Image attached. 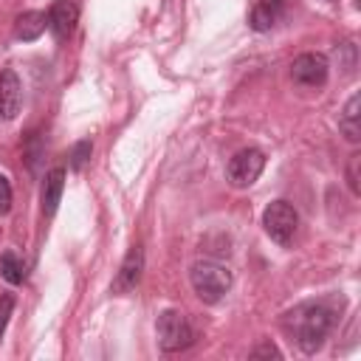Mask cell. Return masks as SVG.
Masks as SVG:
<instances>
[{"label":"cell","mask_w":361,"mask_h":361,"mask_svg":"<svg viewBox=\"0 0 361 361\" xmlns=\"http://www.w3.org/2000/svg\"><path fill=\"white\" fill-rule=\"evenodd\" d=\"M336 307L327 299H310L282 313V330L305 355H313L336 327Z\"/></svg>","instance_id":"cell-1"},{"label":"cell","mask_w":361,"mask_h":361,"mask_svg":"<svg viewBox=\"0 0 361 361\" xmlns=\"http://www.w3.org/2000/svg\"><path fill=\"white\" fill-rule=\"evenodd\" d=\"M189 282H192V290L200 302L206 305H217L228 288H231V271L223 265V262H214V259H197L192 268H189Z\"/></svg>","instance_id":"cell-2"},{"label":"cell","mask_w":361,"mask_h":361,"mask_svg":"<svg viewBox=\"0 0 361 361\" xmlns=\"http://www.w3.org/2000/svg\"><path fill=\"white\" fill-rule=\"evenodd\" d=\"M155 330H158V347L164 353H180V350H186V347L195 344V327H192V322L186 319V313H180L175 307H166V310L158 313Z\"/></svg>","instance_id":"cell-3"},{"label":"cell","mask_w":361,"mask_h":361,"mask_svg":"<svg viewBox=\"0 0 361 361\" xmlns=\"http://www.w3.org/2000/svg\"><path fill=\"white\" fill-rule=\"evenodd\" d=\"M262 228L276 245H290L299 228V212L288 200H274L262 212Z\"/></svg>","instance_id":"cell-4"},{"label":"cell","mask_w":361,"mask_h":361,"mask_svg":"<svg viewBox=\"0 0 361 361\" xmlns=\"http://www.w3.org/2000/svg\"><path fill=\"white\" fill-rule=\"evenodd\" d=\"M265 169V152L257 147H245L240 152H234L226 164V178L231 186L237 189H248Z\"/></svg>","instance_id":"cell-5"},{"label":"cell","mask_w":361,"mask_h":361,"mask_svg":"<svg viewBox=\"0 0 361 361\" xmlns=\"http://www.w3.org/2000/svg\"><path fill=\"white\" fill-rule=\"evenodd\" d=\"M330 76V62L324 54H299L290 65V79L299 85V87H322Z\"/></svg>","instance_id":"cell-6"},{"label":"cell","mask_w":361,"mask_h":361,"mask_svg":"<svg viewBox=\"0 0 361 361\" xmlns=\"http://www.w3.org/2000/svg\"><path fill=\"white\" fill-rule=\"evenodd\" d=\"M141 274H144V248H141V245H133V248L127 251V257L121 259V268H118V274H116L110 290L118 293V296L135 290V285L141 282Z\"/></svg>","instance_id":"cell-7"},{"label":"cell","mask_w":361,"mask_h":361,"mask_svg":"<svg viewBox=\"0 0 361 361\" xmlns=\"http://www.w3.org/2000/svg\"><path fill=\"white\" fill-rule=\"evenodd\" d=\"M20 107H23V85H20V76L11 68H3L0 71V118L3 121L17 118Z\"/></svg>","instance_id":"cell-8"},{"label":"cell","mask_w":361,"mask_h":361,"mask_svg":"<svg viewBox=\"0 0 361 361\" xmlns=\"http://www.w3.org/2000/svg\"><path fill=\"white\" fill-rule=\"evenodd\" d=\"M79 23V6L76 0H56L51 8H48V28L56 39H65L73 34Z\"/></svg>","instance_id":"cell-9"},{"label":"cell","mask_w":361,"mask_h":361,"mask_svg":"<svg viewBox=\"0 0 361 361\" xmlns=\"http://www.w3.org/2000/svg\"><path fill=\"white\" fill-rule=\"evenodd\" d=\"M62 189H65V169H62V166H54V169L45 175V180H42V214H45V217H54V214H56Z\"/></svg>","instance_id":"cell-10"},{"label":"cell","mask_w":361,"mask_h":361,"mask_svg":"<svg viewBox=\"0 0 361 361\" xmlns=\"http://www.w3.org/2000/svg\"><path fill=\"white\" fill-rule=\"evenodd\" d=\"M48 28V14L45 11H23L14 20V37L23 42H34L42 37V31Z\"/></svg>","instance_id":"cell-11"},{"label":"cell","mask_w":361,"mask_h":361,"mask_svg":"<svg viewBox=\"0 0 361 361\" xmlns=\"http://www.w3.org/2000/svg\"><path fill=\"white\" fill-rule=\"evenodd\" d=\"M358 107H361V96H358V93H353V96L347 99V104H344L341 116H338V133H341V135H344L350 144H358V138H361Z\"/></svg>","instance_id":"cell-12"},{"label":"cell","mask_w":361,"mask_h":361,"mask_svg":"<svg viewBox=\"0 0 361 361\" xmlns=\"http://www.w3.org/2000/svg\"><path fill=\"white\" fill-rule=\"evenodd\" d=\"M0 276L8 285H23L25 282V262H23V257H17L14 251H3V257H0Z\"/></svg>","instance_id":"cell-13"},{"label":"cell","mask_w":361,"mask_h":361,"mask_svg":"<svg viewBox=\"0 0 361 361\" xmlns=\"http://www.w3.org/2000/svg\"><path fill=\"white\" fill-rule=\"evenodd\" d=\"M276 17H279V6L262 0V3L254 6V11H251V28H254V31H271L274 23H276Z\"/></svg>","instance_id":"cell-14"},{"label":"cell","mask_w":361,"mask_h":361,"mask_svg":"<svg viewBox=\"0 0 361 361\" xmlns=\"http://www.w3.org/2000/svg\"><path fill=\"white\" fill-rule=\"evenodd\" d=\"M90 152H93V141H90V138L76 141V144L71 147V152H68V166H71L73 172H79V169L90 161Z\"/></svg>","instance_id":"cell-15"},{"label":"cell","mask_w":361,"mask_h":361,"mask_svg":"<svg viewBox=\"0 0 361 361\" xmlns=\"http://www.w3.org/2000/svg\"><path fill=\"white\" fill-rule=\"evenodd\" d=\"M11 313H14V296L11 293H0V341L6 336V327H8Z\"/></svg>","instance_id":"cell-16"},{"label":"cell","mask_w":361,"mask_h":361,"mask_svg":"<svg viewBox=\"0 0 361 361\" xmlns=\"http://www.w3.org/2000/svg\"><path fill=\"white\" fill-rule=\"evenodd\" d=\"M358 161H361V155L353 152L350 155V164H347V186H350L353 195H361V186H358Z\"/></svg>","instance_id":"cell-17"},{"label":"cell","mask_w":361,"mask_h":361,"mask_svg":"<svg viewBox=\"0 0 361 361\" xmlns=\"http://www.w3.org/2000/svg\"><path fill=\"white\" fill-rule=\"evenodd\" d=\"M11 200H14L11 183H8L6 175H0V214H8V212H11Z\"/></svg>","instance_id":"cell-18"},{"label":"cell","mask_w":361,"mask_h":361,"mask_svg":"<svg viewBox=\"0 0 361 361\" xmlns=\"http://www.w3.org/2000/svg\"><path fill=\"white\" fill-rule=\"evenodd\" d=\"M251 358H282V353H279V347H276V344L262 341V344H257V347L251 350Z\"/></svg>","instance_id":"cell-19"},{"label":"cell","mask_w":361,"mask_h":361,"mask_svg":"<svg viewBox=\"0 0 361 361\" xmlns=\"http://www.w3.org/2000/svg\"><path fill=\"white\" fill-rule=\"evenodd\" d=\"M268 3H276V6H279V3H285V0H268Z\"/></svg>","instance_id":"cell-20"}]
</instances>
